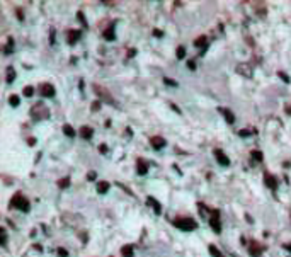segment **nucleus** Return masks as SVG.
<instances>
[{"instance_id": "obj_1", "label": "nucleus", "mask_w": 291, "mask_h": 257, "mask_svg": "<svg viewBox=\"0 0 291 257\" xmlns=\"http://www.w3.org/2000/svg\"><path fill=\"white\" fill-rule=\"evenodd\" d=\"M174 223H175V226H179L182 230H194L196 228V223L192 218H177Z\"/></svg>"}, {"instance_id": "obj_2", "label": "nucleus", "mask_w": 291, "mask_h": 257, "mask_svg": "<svg viewBox=\"0 0 291 257\" xmlns=\"http://www.w3.org/2000/svg\"><path fill=\"white\" fill-rule=\"evenodd\" d=\"M12 204H14L16 208H19V209H22V211H27V209H29V203H27V199H24L20 194H17V196L14 198Z\"/></svg>"}, {"instance_id": "obj_3", "label": "nucleus", "mask_w": 291, "mask_h": 257, "mask_svg": "<svg viewBox=\"0 0 291 257\" xmlns=\"http://www.w3.org/2000/svg\"><path fill=\"white\" fill-rule=\"evenodd\" d=\"M41 95H44V97H53L55 95V87H51L50 84H44V85H41Z\"/></svg>"}, {"instance_id": "obj_4", "label": "nucleus", "mask_w": 291, "mask_h": 257, "mask_svg": "<svg viewBox=\"0 0 291 257\" xmlns=\"http://www.w3.org/2000/svg\"><path fill=\"white\" fill-rule=\"evenodd\" d=\"M94 92H97V94H99V95H101V97L104 99V102H112V97H111L109 94L104 90V89H102L101 85H94Z\"/></svg>"}, {"instance_id": "obj_5", "label": "nucleus", "mask_w": 291, "mask_h": 257, "mask_svg": "<svg viewBox=\"0 0 291 257\" xmlns=\"http://www.w3.org/2000/svg\"><path fill=\"white\" fill-rule=\"evenodd\" d=\"M215 155H216V160H218L221 165H225V167H226L228 164H230V160H228V158L225 157V153H223L221 150H216V152H215Z\"/></svg>"}, {"instance_id": "obj_6", "label": "nucleus", "mask_w": 291, "mask_h": 257, "mask_svg": "<svg viewBox=\"0 0 291 257\" xmlns=\"http://www.w3.org/2000/svg\"><path fill=\"white\" fill-rule=\"evenodd\" d=\"M152 145H153V148H162L165 145V141L162 140V138H158V136H155V138H152Z\"/></svg>"}, {"instance_id": "obj_7", "label": "nucleus", "mask_w": 291, "mask_h": 257, "mask_svg": "<svg viewBox=\"0 0 291 257\" xmlns=\"http://www.w3.org/2000/svg\"><path fill=\"white\" fill-rule=\"evenodd\" d=\"M78 37H80V31H70V33H68V43L73 44Z\"/></svg>"}, {"instance_id": "obj_8", "label": "nucleus", "mask_w": 291, "mask_h": 257, "mask_svg": "<svg viewBox=\"0 0 291 257\" xmlns=\"http://www.w3.org/2000/svg\"><path fill=\"white\" fill-rule=\"evenodd\" d=\"M211 226H213L215 232H220V220H218V215H216V213H215L213 218H211Z\"/></svg>"}, {"instance_id": "obj_9", "label": "nucleus", "mask_w": 291, "mask_h": 257, "mask_svg": "<svg viewBox=\"0 0 291 257\" xmlns=\"http://www.w3.org/2000/svg\"><path fill=\"white\" fill-rule=\"evenodd\" d=\"M107 189H109V182H99L97 184V191H99L101 194H104Z\"/></svg>"}, {"instance_id": "obj_10", "label": "nucleus", "mask_w": 291, "mask_h": 257, "mask_svg": "<svg viewBox=\"0 0 291 257\" xmlns=\"http://www.w3.org/2000/svg\"><path fill=\"white\" fill-rule=\"evenodd\" d=\"M80 135H82L84 138H90V136H92V129L89 128V126H84L82 131H80Z\"/></svg>"}, {"instance_id": "obj_11", "label": "nucleus", "mask_w": 291, "mask_h": 257, "mask_svg": "<svg viewBox=\"0 0 291 257\" xmlns=\"http://www.w3.org/2000/svg\"><path fill=\"white\" fill-rule=\"evenodd\" d=\"M138 164H140V169H138V172H140V174H145V172H146V165L143 164V160H138Z\"/></svg>"}, {"instance_id": "obj_12", "label": "nucleus", "mask_w": 291, "mask_h": 257, "mask_svg": "<svg viewBox=\"0 0 291 257\" xmlns=\"http://www.w3.org/2000/svg\"><path fill=\"white\" fill-rule=\"evenodd\" d=\"M65 135H68V136H75V131L72 129V126H65Z\"/></svg>"}, {"instance_id": "obj_13", "label": "nucleus", "mask_w": 291, "mask_h": 257, "mask_svg": "<svg viewBox=\"0 0 291 257\" xmlns=\"http://www.w3.org/2000/svg\"><path fill=\"white\" fill-rule=\"evenodd\" d=\"M123 254H124V256H126V257H131V256H133V252H131V247H129V245H128V247H124V249H123Z\"/></svg>"}, {"instance_id": "obj_14", "label": "nucleus", "mask_w": 291, "mask_h": 257, "mask_svg": "<svg viewBox=\"0 0 291 257\" xmlns=\"http://www.w3.org/2000/svg\"><path fill=\"white\" fill-rule=\"evenodd\" d=\"M14 77H16V72H14V70H12V68H9V77H7V82H9V84H10V82H12V78H14Z\"/></svg>"}, {"instance_id": "obj_15", "label": "nucleus", "mask_w": 291, "mask_h": 257, "mask_svg": "<svg viewBox=\"0 0 291 257\" xmlns=\"http://www.w3.org/2000/svg\"><path fill=\"white\" fill-rule=\"evenodd\" d=\"M209 250H211V254H213V256H216V257H223V256H221V254L218 252V250H216V247H215V245H211V247H209Z\"/></svg>"}, {"instance_id": "obj_16", "label": "nucleus", "mask_w": 291, "mask_h": 257, "mask_svg": "<svg viewBox=\"0 0 291 257\" xmlns=\"http://www.w3.org/2000/svg\"><path fill=\"white\" fill-rule=\"evenodd\" d=\"M184 55H186V50H184V48H179V50H177V56H179V58H184Z\"/></svg>"}, {"instance_id": "obj_17", "label": "nucleus", "mask_w": 291, "mask_h": 257, "mask_svg": "<svg viewBox=\"0 0 291 257\" xmlns=\"http://www.w3.org/2000/svg\"><path fill=\"white\" fill-rule=\"evenodd\" d=\"M10 104H12V106H17V104H19V97H16V95H14V97H10Z\"/></svg>"}, {"instance_id": "obj_18", "label": "nucleus", "mask_w": 291, "mask_h": 257, "mask_svg": "<svg viewBox=\"0 0 291 257\" xmlns=\"http://www.w3.org/2000/svg\"><path fill=\"white\" fill-rule=\"evenodd\" d=\"M24 95H27V97L33 95V89H31V87H26V89H24Z\"/></svg>"}, {"instance_id": "obj_19", "label": "nucleus", "mask_w": 291, "mask_h": 257, "mask_svg": "<svg viewBox=\"0 0 291 257\" xmlns=\"http://www.w3.org/2000/svg\"><path fill=\"white\" fill-rule=\"evenodd\" d=\"M203 43H206V39H204V37H199V39H196V46H198V48H201V44H203Z\"/></svg>"}, {"instance_id": "obj_20", "label": "nucleus", "mask_w": 291, "mask_h": 257, "mask_svg": "<svg viewBox=\"0 0 291 257\" xmlns=\"http://www.w3.org/2000/svg\"><path fill=\"white\" fill-rule=\"evenodd\" d=\"M165 82H167V84H170V85H174V87H177V84H175V82H172V80H169V78H165Z\"/></svg>"}, {"instance_id": "obj_21", "label": "nucleus", "mask_w": 291, "mask_h": 257, "mask_svg": "<svg viewBox=\"0 0 291 257\" xmlns=\"http://www.w3.org/2000/svg\"><path fill=\"white\" fill-rule=\"evenodd\" d=\"M254 158H259V160H260L262 157H260V153H259V152H254Z\"/></svg>"}, {"instance_id": "obj_22", "label": "nucleus", "mask_w": 291, "mask_h": 257, "mask_svg": "<svg viewBox=\"0 0 291 257\" xmlns=\"http://www.w3.org/2000/svg\"><path fill=\"white\" fill-rule=\"evenodd\" d=\"M67 184H68V181H67V179H63V181H61V182H60V186H61V187H65V186H67Z\"/></svg>"}]
</instances>
